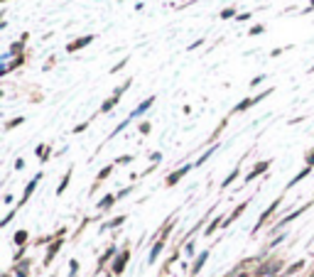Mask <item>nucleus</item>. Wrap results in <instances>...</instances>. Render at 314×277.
<instances>
[{
	"instance_id": "17",
	"label": "nucleus",
	"mask_w": 314,
	"mask_h": 277,
	"mask_svg": "<svg viewBox=\"0 0 314 277\" xmlns=\"http://www.w3.org/2000/svg\"><path fill=\"white\" fill-rule=\"evenodd\" d=\"M69 177H71V169H69L67 174H64V179H62V184H59V187H56V194H62V192H64V189H67V184H69Z\"/></svg>"
},
{
	"instance_id": "3",
	"label": "nucleus",
	"mask_w": 314,
	"mask_h": 277,
	"mask_svg": "<svg viewBox=\"0 0 314 277\" xmlns=\"http://www.w3.org/2000/svg\"><path fill=\"white\" fill-rule=\"evenodd\" d=\"M191 167H194V165H184V167H182V169H177V172H172V174L167 177V187H172V184H177V181L182 179V177H184L187 172H189Z\"/></svg>"
},
{
	"instance_id": "2",
	"label": "nucleus",
	"mask_w": 314,
	"mask_h": 277,
	"mask_svg": "<svg viewBox=\"0 0 314 277\" xmlns=\"http://www.w3.org/2000/svg\"><path fill=\"white\" fill-rule=\"evenodd\" d=\"M42 177H44V174H42V172H40V174H35V179H32V181H30V184H27V187H25V196H22V199H20V206H22V204H25V201H27L30 196H32V192H35V187H37V184H40V179H42Z\"/></svg>"
},
{
	"instance_id": "12",
	"label": "nucleus",
	"mask_w": 314,
	"mask_h": 277,
	"mask_svg": "<svg viewBox=\"0 0 314 277\" xmlns=\"http://www.w3.org/2000/svg\"><path fill=\"white\" fill-rule=\"evenodd\" d=\"M162 240H157V243H155V245H152V250H150V263H155V260H157V255H160V250H162Z\"/></svg>"
},
{
	"instance_id": "15",
	"label": "nucleus",
	"mask_w": 314,
	"mask_h": 277,
	"mask_svg": "<svg viewBox=\"0 0 314 277\" xmlns=\"http://www.w3.org/2000/svg\"><path fill=\"white\" fill-rule=\"evenodd\" d=\"M118 98H121V96H116V94H113V98H108V101H106V103H103V108H101V111H103V113H108L110 108H113V106H116V103H118Z\"/></svg>"
},
{
	"instance_id": "29",
	"label": "nucleus",
	"mask_w": 314,
	"mask_h": 277,
	"mask_svg": "<svg viewBox=\"0 0 314 277\" xmlns=\"http://www.w3.org/2000/svg\"><path fill=\"white\" fill-rule=\"evenodd\" d=\"M130 160H133V157H130V155H125V157H121V160H118L116 165H125V162H130Z\"/></svg>"
},
{
	"instance_id": "22",
	"label": "nucleus",
	"mask_w": 314,
	"mask_h": 277,
	"mask_svg": "<svg viewBox=\"0 0 314 277\" xmlns=\"http://www.w3.org/2000/svg\"><path fill=\"white\" fill-rule=\"evenodd\" d=\"M113 253H116V248H108V250H106V255L101 258V263H98V267H101V265L106 263V260H108V258H110V255H113Z\"/></svg>"
},
{
	"instance_id": "1",
	"label": "nucleus",
	"mask_w": 314,
	"mask_h": 277,
	"mask_svg": "<svg viewBox=\"0 0 314 277\" xmlns=\"http://www.w3.org/2000/svg\"><path fill=\"white\" fill-rule=\"evenodd\" d=\"M268 94H270V91H265V94H260V96H255V98H246V101H241V103L236 106V111L241 113V111H246V108H250V106H255V103H260V101L268 96Z\"/></svg>"
},
{
	"instance_id": "18",
	"label": "nucleus",
	"mask_w": 314,
	"mask_h": 277,
	"mask_svg": "<svg viewBox=\"0 0 314 277\" xmlns=\"http://www.w3.org/2000/svg\"><path fill=\"white\" fill-rule=\"evenodd\" d=\"M25 240H27V231H17V233H15V243H17V245H22Z\"/></svg>"
},
{
	"instance_id": "27",
	"label": "nucleus",
	"mask_w": 314,
	"mask_h": 277,
	"mask_svg": "<svg viewBox=\"0 0 314 277\" xmlns=\"http://www.w3.org/2000/svg\"><path fill=\"white\" fill-rule=\"evenodd\" d=\"M76 267H79V265H76V260H71V265H69V272H71V277L76 275Z\"/></svg>"
},
{
	"instance_id": "33",
	"label": "nucleus",
	"mask_w": 314,
	"mask_h": 277,
	"mask_svg": "<svg viewBox=\"0 0 314 277\" xmlns=\"http://www.w3.org/2000/svg\"><path fill=\"white\" fill-rule=\"evenodd\" d=\"M309 74H314V67H312V69H309Z\"/></svg>"
},
{
	"instance_id": "16",
	"label": "nucleus",
	"mask_w": 314,
	"mask_h": 277,
	"mask_svg": "<svg viewBox=\"0 0 314 277\" xmlns=\"http://www.w3.org/2000/svg\"><path fill=\"white\" fill-rule=\"evenodd\" d=\"M116 199H118V196L108 194V196H106V199H101V201H98V208H108L110 204H113V201H116Z\"/></svg>"
},
{
	"instance_id": "21",
	"label": "nucleus",
	"mask_w": 314,
	"mask_h": 277,
	"mask_svg": "<svg viewBox=\"0 0 314 277\" xmlns=\"http://www.w3.org/2000/svg\"><path fill=\"white\" fill-rule=\"evenodd\" d=\"M22 123H25V118H15V120L8 123V130H10V128H17V125H22Z\"/></svg>"
},
{
	"instance_id": "23",
	"label": "nucleus",
	"mask_w": 314,
	"mask_h": 277,
	"mask_svg": "<svg viewBox=\"0 0 314 277\" xmlns=\"http://www.w3.org/2000/svg\"><path fill=\"white\" fill-rule=\"evenodd\" d=\"M221 223V219H216V221L211 223V226H209V228H206V236H211V233H214V231H216V226H219Z\"/></svg>"
},
{
	"instance_id": "4",
	"label": "nucleus",
	"mask_w": 314,
	"mask_h": 277,
	"mask_svg": "<svg viewBox=\"0 0 314 277\" xmlns=\"http://www.w3.org/2000/svg\"><path fill=\"white\" fill-rule=\"evenodd\" d=\"M91 42H94V35H86V37H81V40H74L67 49H69V52H76V49H83V47H86V44H91Z\"/></svg>"
},
{
	"instance_id": "20",
	"label": "nucleus",
	"mask_w": 314,
	"mask_h": 277,
	"mask_svg": "<svg viewBox=\"0 0 314 277\" xmlns=\"http://www.w3.org/2000/svg\"><path fill=\"white\" fill-rule=\"evenodd\" d=\"M125 221V216H118V219H113L110 223H106V228H116V226H121Z\"/></svg>"
},
{
	"instance_id": "31",
	"label": "nucleus",
	"mask_w": 314,
	"mask_h": 277,
	"mask_svg": "<svg viewBox=\"0 0 314 277\" xmlns=\"http://www.w3.org/2000/svg\"><path fill=\"white\" fill-rule=\"evenodd\" d=\"M263 79H265V76H255V79H253V81H250V86H258V83L263 81Z\"/></svg>"
},
{
	"instance_id": "11",
	"label": "nucleus",
	"mask_w": 314,
	"mask_h": 277,
	"mask_svg": "<svg viewBox=\"0 0 314 277\" xmlns=\"http://www.w3.org/2000/svg\"><path fill=\"white\" fill-rule=\"evenodd\" d=\"M246 206H248V201H246V204H241V206L236 208V211H233V213H231V219H226V223H223V226H229V223H231V221H236V219H238V216H241V213L246 211Z\"/></svg>"
},
{
	"instance_id": "14",
	"label": "nucleus",
	"mask_w": 314,
	"mask_h": 277,
	"mask_svg": "<svg viewBox=\"0 0 314 277\" xmlns=\"http://www.w3.org/2000/svg\"><path fill=\"white\" fill-rule=\"evenodd\" d=\"M309 169H312V167H304V169H302L300 174H297V177H295V179L290 181V184H287V187H295V184H297V181H302V179H304V177H307V174H309Z\"/></svg>"
},
{
	"instance_id": "8",
	"label": "nucleus",
	"mask_w": 314,
	"mask_h": 277,
	"mask_svg": "<svg viewBox=\"0 0 314 277\" xmlns=\"http://www.w3.org/2000/svg\"><path fill=\"white\" fill-rule=\"evenodd\" d=\"M128 258H130V255H128V253H123V255H121V260H116V265H113V272H116V275H121V272L125 270V263H128Z\"/></svg>"
},
{
	"instance_id": "30",
	"label": "nucleus",
	"mask_w": 314,
	"mask_h": 277,
	"mask_svg": "<svg viewBox=\"0 0 314 277\" xmlns=\"http://www.w3.org/2000/svg\"><path fill=\"white\" fill-rule=\"evenodd\" d=\"M150 160H152V162H160V160H162V155H160V152H152Z\"/></svg>"
},
{
	"instance_id": "32",
	"label": "nucleus",
	"mask_w": 314,
	"mask_h": 277,
	"mask_svg": "<svg viewBox=\"0 0 314 277\" xmlns=\"http://www.w3.org/2000/svg\"><path fill=\"white\" fill-rule=\"evenodd\" d=\"M130 194V187H128V189H123V192H118V199H123V196H128Z\"/></svg>"
},
{
	"instance_id": "28",
	"label": "nucleus",
	"mask_w": 314,
	"mask_h": 277,
	"mask_svg": "<svg viewBox=\"0 0 314 277\" xmlns=\"http://www.w3.org/2000/svg\"><path fill=\"white\" fill-rule=\"evenodd\" d=\"M297 270H302V263L292 265V267H290V270H287V275H292V272H297Z\"/></svg>"
},
{
	"instance_id": "24",
	"label": "nucleus",
	"mask_w": 314,
	"mask_h": 277,
	"mask_svg": "<svg viewBox=\"0 0 314 277\" xmlns=\"http://www.w3.org/2000/svg\"><path fill=\"white\" fill-rule=\"evenodd\" d=\"M233 15H236V8H229V10H223V13H221V17H226V20H229V17H233Z\"/></svg>"
},
{
	"instance_id": "6",
	"label": "nucleus",
	"mask_w": 314,
	"mask_h": 277,
	"mask_svg": "<svg viewBox=\"0 0 314 277\" xmlns=\"http://www.w3.org/2000/svg\"><path fill=\"white\" fill-rule=\"evenodd\" d=\"M152 103H155V96H150V98H148V101H142V103H140V106H137L135 111L130 113V118H137V115H142V113L148 111V108H150Z\"/></svg>"
},
{
	"instance_id": "19",
	"label": "nucleus",
	"mask_w": 314,
	"mask_h": 277,
	"mask_svg": "<svg viewBox=\"0 0 314 277\" xmlns=\"http://www.w3.org/2000/svg\"><path fill=\"white\" fill-rule=\"evenodd\" d=\"M236 177H238V167H236V169H233L231 174H229V177H226V179H223V184H221V187H229V184H231V181L236 179Z\"/></svg>"
},
{
	"instance_id": "25",
	"label": "nucleus",
	"mask_w": 314,
	"mask_h": 277,
	"mask_svg": "<svg viewBox=\"0 0 314 277\" xmlns=\"http://www.w3.org/2000/svg\"><path fill=\"white\" fill-rule=\"evenodd\" d=\"M263 29H265L263 25H255V27H250V29H248V35H260Z\"/></svg>"
},
{
	"instance_id": "10",
	"label": "nucleus",
	"mask_w": 314,
	"mask_h": 277,
	"mask_svg": "<svg viewBox=\"0 0 314 277\" xmlns=\"http://www.w3.org/2000/svg\"><path fill=\"white\" fill-rule=\"evenodd\" d=\"M216 150H219V145H214V147H211V150H206V152H204V155H202V157H199V160H196V165H194V167H199V165H204L206 160H209V157H211V155L216 152Z\"/></svg>"
},
{
	"instance_id": "7",
	"label": "nucleus",
	"mask_w": 314,
	"mask_h": 277,
	"mask_svg": "<svg viewBox=\"0 0 314 277\" xmlns=\"http://www.w3.org/2000/svg\"><path fill=\"white\" fill-rule=\"evenodd\" d=\"M268 167H270V162H260L258 167H253V172H250V174H248V177H246V181H253V179H255V177H258V174H263V172H265Z\"/></svg>"
},
{
	"instance_id": "9",
	"label": "nucleus",
	"mask_w": 314,
	"mask_h": 277,
	"mask_svg": "<svg viewBox=\"0 0 314 277\" xmlns=\"http://www.w3.org/2000/svg\"><path fill=\"white\" fill-rule=\"evenodd\" d=\"M206 258H209V250H204V253H202V255H199V260H196V263H194V267H191V272H194V275H196V272H199V270H202V267H204Z\"/></svg>"
},
{
	"instance_id": "26",
	"label": "nucleus",
	"mask_w": 314,
	"mask_h": 277,
	"mask_svg": "<svg viewBox=\"0 0 314 277\" xmlns=\"http://www.w3.org/2000/svg\"><path fill=\"white\" fill-rule=\"evenodd\" d=\"M110 169H113V167H106V169H103V172H101V174H98V181H101V179H106V177H108V174H110Z\"/></svg>"
},
{
	"instance_id": "13",
	"label": "nucleus",
	"mask_w": 314,
	"mask_h": 277,
	"mask_svg": "<svg viewBox=\"0 0 314 277\" xmlns=\"http://www.w3.org/2000/svg\"><path fill=\"white\" fill-rule=\"evenodd\" d=\"M59 248H62V240H56L54 245L49 248V253H47V260H44V263H47V265L52 263V258H54V255H56V250H59Z\"/></svg>"
},
{
	"instance_id": "5",
	"label": "nucleus",
	"mask_w": 314,
	"mask_h": 277,
	"mask_svg": "<svg viewBox=\"0 0 314 277\" xmlns=\"http://www.w3.org/2000/svg\"><path fill=\"white\" fill-rule=\"evenodd\" d=\"M277 206H280V199H275L273 204H270V206H268V208H265V211H263V216H260V221L255 223V228H253V233L258 231L260 226H263V223H265V219H268V216H270V213H273V211H275V208H277Z\"/></svg>"
}]
</instances>
